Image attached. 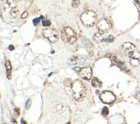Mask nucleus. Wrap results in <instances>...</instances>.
<instances>
[{
  "mask_svg": "<svg viewBox=\"0 0 140 124\" xmlns=\"http://www.w3.org/2000/svg\"><path fill=\"white\" fill-rule=\"evenodd\" d=\"M72 91L74 99L77 101H82L86 95L84 84L79 79L74 80L72 84Z\"/></svg>",
  "mask_w": 140,
  "mask_h": 124,
  "instance_id": "f257e3e1",
  "label": "nucleus"
},
{
  "mask_svg": "<svg viewBox=\"0 0 140 124\" xmlns=\"http://www.w3.org/2000/svg\"><path fill=\"white\" fill-rule=\"evenodd\" d=\"M80 19L85 26L91 27L96 23L98 19V15L94 11L87 10L81 15Z\"/></svg>",
  "mask_w": 140,
  "mask_h": 124,
  "instance_id": "f03ea898",
  "label": "nucleus"
},
{
  "mask_svg": "<svg viewBox=\"0 0 140 124\" xmlns=\"http://www.w3.org/2000/svg\"><path fill=\"white\" fill-rule=\"evenodd\" d=\"M61 36L63 41L68 44H74L77 40L75 32L70 27H64L61 31Z\"/></svg>",
  "mask_w": 140,
  "mask_h": 124,
  "instance_id": "7ed1b4c3",
  "label": "nucleus"
},
{
  "mask_svg": "<svg viewBox=\"0 0 140 124\" xmlns=\"http://www.w3.org/2000/svg\"><path fill=\"white\" fill-rule=\"evenodd\" d=\"M42 34L52 43H55L59 40V34L57 30L54 28H47L43 30Z\"/></svg>",
  "mask_w": 140,
  "mask_h": 124,
  "instance_id": "20e7f679",
  "label": "nucleus"
},
{
  "mask_svg": "<svg viewBox=\"0 0 140 124\" xmlns=\"http://www.w3.org/2000/svg\"><path fill=\"white\" fill-rule=\"evenodd\" d=\"M96 27L101 34L107 33L112 28V25L109 20L106 18L100 19L96 24Z\"/></svg>",
  "mask_w": 140,
  "mask_h": 124,
  "instance_id": "39448f33",
  "label": "nucleus"
},
{
  "mask_svg": "<svg viewBox=\"0 0 140 124\" xmlns=\"http://www.w3.org/2000/svg\"><path fill=\"white\" fill-rule=\"evenodd\" d=\"M99 96L101 100L106 104H112L116 99L114 94L110 91H104L100 94Z\"/></svg>",
  "mask_w": 140,
  "mask_h": 124,
  "instance_id": "423d86ee",
  "label": "nucleus"
},
{
  "mask_svg": "<svg viewBox=\"0 0 140 124\" xmlns=\"http://www.w3.org/2000/svg\"><path fill=\"white\" fill-rule=\"evenodd\" d=\"M74 69L85 80H89L91 79L92 76V69L89 66H85L83 68L76 67Z\"/></svg>",
  "mask_w": 140,
  "mask_h": 124,
  "instance_id": "0eeeda50",
  "label": "nucleus"
},
{
  "mask_svg": "<svg viewBox=\"0 0 140 124\" xmlns=\"http://www.w3.org/2000/svg\"><path fill=\"white\" fill-rule=\"evenodd\" d=\"M87 57L85 55H73L68 59V63L69 65H74V64H83L86 62Z\"/></svg>",
  "mask_w": 140,
  "mask_h": 124,
  "instance_id": "6e6552de",
  "label": "nucleus"
},
{
  "mask_svg": "<svg viewBox=\"0 0 140 124\" xmlns=\"http://www.w3.org/2000/svg\"><path fill=\"white\" fill-rule=\"evenodd\" d=\"M136 49V48L134 44L131 43H126L123 44L121 47V51L123 54L128 55L134 50Z\"/></svg>",
  "mask_w": 140,
  "mask_h": 124,
  "instance_id": "1a4fd4ad",
  "label": "nucleus"
},
{
  "mask_svg": "<svg viewBox=\"0 0 140 124\" xmlns=\"http://www.w3.org/2000/svg\"><path fill=\"white\" fill-rule=\"evenodd\" d=\"M104 39V38L103 36H102V34H101L100 32L96 33L93 36V40L97 43H99L103 42Z\"/></svg>",
  "mask_w": 140,
  "mask_h": 124,
  "instance_id": "9d476101",
  "label": "nucleus"
},
{
  "mask_svg": "<svg viewBox=\"0 0 140 124\" xmlns=\"http://www.w3.org/2000/svg\"><path fill=\"white\" fill-rule=\"evenodd\" d=\"M5 66L6 68L7 71V76L8 79H10L11 78V75H12V67H11L9 61L5 62Z\"/></svg>",
  "mask_w": 140,
  "mask_h": 124,
  "instance_id": "9b49d317",
  "label": "nucleus"
},
{
  "mask_svg": "<svg viewBox=\"0 0 140 124\" xmlns=\"http://www.w3.org/2000/svg\"><path fill=\"white\" fill-rule=\"evenodd\" d=\"M91 84L95 88H101L102 86V82L100 81L99 79L96 77H95L93 78L92 82H91Z\"/></svg>",
  "mask_w": 140,
  "mask_h": 124,
  "instance_id": "f8f14e48",
  "label": "nucleus"
},
{
  "mask_svg": "<svg viewBox=\"0 0 140 124\" xmlns=\"http://www.w3.org/2000/svg\"><path fill=\"white\" fill-rule=\"evenodd\" d=\"M128 56L131 59H139L140 57V53L139 51L135 49L132 51L131 53H130Z\"/></svg>",
  "mask_w": 140,
  "mask_h": 124,
  "instance_id": "ddd939ff",
  "label": "nucleus"
},
{
  "mask_svg": "<svg viewBox=\"0 0 140 124\" xmlns=\"http://www.w3.org/2000/svg\"><path fill=\"white\" fill-rule=\"evenodd\" d=\"M20 14V12L17 7H13L10 12V14L13 18H17Z\"/></svg>",
  "mask_w": 140,
  "mask_h": 124,
  "instance_id": "4468645a",
  "label": "nucleus"
},
{
  "mask_svg": "<svg viewBox=\"0 0 140 124\" xmlns=\"http://www.w3.org/2000/svg\"><path fill=\"white\" fill-rule=\"evenodd\" d=\"M82 43H83V45H84L85 47L88 48H91L93 45L92 43L90 42V40L86 38H84L83 40H82Z\"/></svg>",
  "mask_w": 140,
  "mask_h": 124,
  "instance_id": "2eb2a0df",
  "label": "nucleus"
},
{
  "mask_svg": "<svg viewBox=\"0 0 140 124\" xmlns=\"http://www.w3.org/2000/svg\"><path fill=\"white\" fill-rule=\"evenodd\" d=\"M139 64L140 62L138 59H131V60H130V64L133 67H136L139 65Z\"/></svg>",
  "mask_w": 140,
  "mask_h": 124,
  "instance_id": "dca6fc26",
  "label": "nucleus"
},
{
  "mask_svg": "<svg viewBox=\"0 0 140 124\" xmlns=\"http://www.w3.org/2000/svg\"><path fill=\"white\" fill-rule=\"evenodd\" d=\"M80 1L79 0H73L72 2V6L73 8H77L80 5Z\"/></svg>",
  "mask_w": 140,
  "mask_h": 124,
  "instance_id": "f3484780",
  "label": "nucleus"
},
{
  "mask_svg": "<svg viewBox=\"0 0 140 124\" xmlns=\"http://www.w3.org/2000/svg\"><path fill=\"white\" fill-rule=\"evenodd\" d=\"M42 24L44 26H50L51 25V21L49 19H44L42 20Z\"/></svg>",
  "mask_w": 140,
  "mask_h": 124,
  "instance_id": "a211bd4d",
  "label": "nucleus"
},
{
  "mask_svg": "<svg viewBox=\"0 0 140 124\" xmlns=\"http://www.w3.org/2000/svg\"><path fill=\"white\" fill-rule=\"evenodd\" d=\"M114 40V37L113 36H109V37H107V38H104L103 40V42H113Z\"/></svg>",
  "mask_w": 140,
  "mask_h": 124,
  "instance_id": "6ab92c4d",
  "label": "nucleus"
},
{
  "mask_svg": "<svg viewBox=\"0 0 140 124\" xmlns=\"http://www.w3.org/2000/svg\"><path fill=\"white\" fill-rule=\"evenodd\" d=\"M102 115H103L104 116H105V117H106L108 115H109V109H108L107 107H104V108H103V109H102Z\"/></svg>",
  "mask_w": 140,
  "mask_h": 124,
  "instance_id": "aec40b11",
  "label": "nucleus"
},
{
  "mask_svg": "<svg viewBox=\"0 0 140 124\" xmlns=\"http://www.w3.org/2000/svg\"><path fill=\"white\" fill-rule=\"evenodd\" d=\"M72 84V82L71 79H67L64 81V85L67 87H69Z\"/></svg>",
  "mask_w": 140,
  "mask_h": 124,
  "instance_id": "412c9836",
  "label": "nucleus"
},
{
  "mask_svg": "<svg viewBox=\"0 0 140 124\" xmlns=\"http://www.w3.org/2000/svg\"><path fill=\"white\" fill-rule=\"evenodd\" d=\"M31 104V99H28V100L27 101L26 103V105H25L26 109H29L30 108Z\"/></svg>",
  "mask_w": 140,
  "mask_h": 124,
  "instance_id": "4be33fe9",
  "label": "nucleus"
},
{
  "mask_svg": "<svg viewBox=\"0 0 140 124\" xmlns=\"http://www.w3.org/2000/svg\"><path fill=\"white\" fill-rule=\"evenodd\" d=\"M41 21V18H36V19H33V23L34 24L35 26H36L37 24H38L40 23Z\"/></svg>",
  "mask_w": 140,
  "mask_h": 124,
  "instance_id": "5701e85b",
  "label": "nucleus"
},
{
  "mask_svg": "<svg viewBox=\"0 0 140 124\" xmlns=\"http://www.w3.org/2000/svg\"><path fill=\"white\" fill-rule=\"evenodd\" d=\"M14 114L16 116H18L20 115V110L18 108L14 109Z\"/></svg>",
  "mask_w": 140,
  "mask_h": 124,
  "instance_id": "b1692460",
  "label": "nucleus"
},
{
  "mask_svg": "<svg viewBox=\"0 0 140 124\" xmlns=\"http://www.w3.org/2000/svg\"><path fill=\"white\" fill-rule=\"evenodd\" d=\"M27 15H28V12H27V11H25V12H24L22 14L21 17L22 19H25V18L27 17Z\"/></svg>",
  "mask_w": 140,
  "mask_h": 124,
  "instance_id": "393cba45",
  "label": "nucleus"
},
{
  "mask_svg": "<svg viewBox=\"0 0 140 124\" xmlns=\"http://www.w3.org/2000/svg\"><path fill=\"white\" fill-rule=\"evenodd\" d=\"M9 49L10 50V51H12V50H13L14 49V46L13 45H10L9 46Z\"/></svg>",
  "mask_w": 140,
  "mask_h": 124,
  "instance_id": "a878e982",
  "label": "nucleus"
},
{
  "mask_svg": "<svg viewBox=\"0 0 140 124\" xmlns=\"http://www.w3.org/2000/svg\"><path fill=\"white\" fill-rule=\"evenodd\" d=\"M134 1H135L136 2V3H137V5H139V7H140V3L139 2V0H134Z\"/></svg>",
  "mask_w": 140,
  "mask_h": 124,
  "instance_id": "bb28decb",
  "label": "nucleus"
},
{
  "mask_svg": "<svg viewBox=\"0 0 140 124\" xmlns=\"http://www.w3.org/2000/svg\"><path fill=\"white\" fill-rule=\"evenodd\" d=\"M96 93H97V94L99 93V90H97V92H96Z\"/></svg>",
  "mask_w": 140,
  "mask_h": 124,
  "instance_id": "cd10ccee",
  "label": "nucleus"
}]
</instances>
